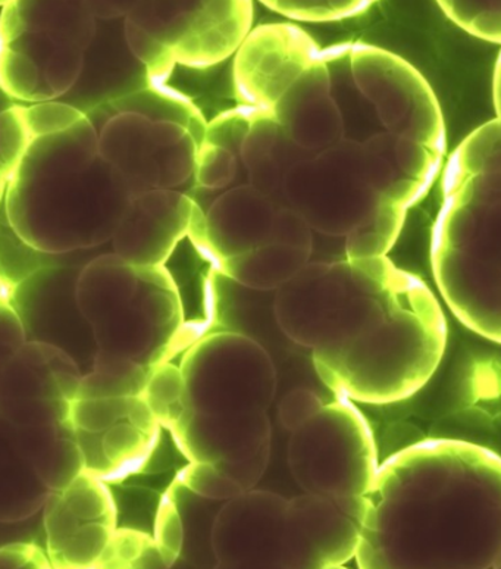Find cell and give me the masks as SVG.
<instances>
[{
  "label": "cell",
  "instance_id": "obj_1",
  "mask_svg": "<svg viewBox=\"0 0 501 569\" xmlns=\"http://www.w3.org/2000/svg\"><path fill=\"white\" fill-rule=\"evenodd\" d=\"M272 309L281 331L312 350L328 389L353 402L412 398L448 346L439 300L387 257L309 262L273 293Z\"/></svg>",
  "mask_w": 501,
  "mask_h": 569
},
{
  "label": "cell",
  "instance_id": "obj_2",
  "mask_svg": "<svg viewBox=\"0 0 501 569\" xmlns=\"http://www.w3.org/2000/svg\"><path fill=\"white\" fill-rule=\"evenodd\" d=\"M363 569H501V457L427 439L391 455L367 496Z\"/></svg>",
  "mask_w": 501,
  "mask_h": 569
},
{
  "label": "cell",
  "instance_id": "obj_3",
  "mask_svg": "<svg viewBox=\"0 0 501 569\" xmlns=\"http://www.w3.org/2000/svg\"><path fill=\"white\" fill-rule=\"evenodd\" d=\"M2 190L8 226L34 252L48 254L112 240L133 198L100 153L99 131L89 117L36 138Z\"/></svg>",
  "mask_w": 501,
  "mask_h": 569
},
{
  "label": "cell",
  "instance_id": "obj_4",
  "mask_svg": "<svg viewBox=\"0 0 501 569\" xmlns=\"http://www.w3.org/2000/svg\"><path fill=\"white\" fill-rule=\"evenodd\" d=\"M74 299L93 331L94 358L153 372L190 339L179 286L166 266L100 254L80 271Z\"/></svg>",
  "mask_w": 501,
  "mask_h": 569
},
{
  "label": "cell",
  "instance_id": "obj_5",
  "mask_svg": "<svg viewBox=\"0 0 501 569\" xmlns=\"http://www.w3.org/2000/svg\"><path fill=\"white\" fill-rule=\"evenodd\" d=\"M96 21L89 0H2L4 93L38 103L70 92L83 72Z\"/></svg>",
  "mask_w": 501,
  "mask_h": 569
},
{
  "label": "cell",
  "instance_id": "obj_6",
  "mask_svg": "<svg viewBox=\"0 0 501 569\" xmlns=\"http://www.w3.org/2000/svg\"><path fill=\"white\" fill-rule=\"evenodd\" d=\"M252 22L253 0H140L124 33L150 83L166 84L179 63L204 70L227 61Z\"/></svg>",
  "mask_w": 501,
  "mask_h": 569
},
{
  "label": "cell",
  "instance_id": "obj_7",
  "mask_svg": "<svg viewBox=\"0 0 501 569\" xmlns=\"http://www.w3.org/2000/svg\"><path fill=\"white\" fill-rule=\"evenodd\" d=\"M287 458L304 493L331 498L367 496L380 470L367 418L341 396L291 432Z\"/></svg>",
  "mask_w": 501,
  "mask_h": 569
},
{
  "label": "cell",
  "instance_id": "obj_8",
  "mask_svg": "<svg viewBox=\"0 0 501 569\" xmlns=\"http://www.w3.org/2000/svg\"><path fill=\"white\" fill-rule=\"evenodd\" d=\"M189 411L236 417L268 412L277 393L270 353L252 337L213 331L189 346L181 361Z\"/></svg>",
  "mask_w": 501,
  "mask_h": 569
},
{
  "label": "cell",
  "instance_id": "obj_9",
  "mask_svg": "<svg viewBox=\"0 0 501 569\" xmlns=\"http://www.w3.org/2000/svg\"><path fill=\"white\" fill-rule=\"evenodd\" d=\"M282 194L313 231L344 239L380 200L367 179L362 140L357 139H343L295 163Z\"/></svg>",
  "mask_w": 501,
  "mask_h": 569
},
{
  "label": "cell",
  "instance_id": "obj_10",
  "mask_svg": "<svg viewBox=\"0 0 501 569\" xmlns=\"http://www.w3.org/2000/svg\"><path fill=\"white\" fill-rule=\"evenodd\" d=\"M349 71L354 88L387 131L444 152L443 116L430 84L409 62L371 44H349Z\"/></svg>",
  "mask_w": 501,
  "mask_h": 569
},
{
  "label": "cell",
  "instance_id": "obj_11",
  "mask_svg": "<svg viewBox=\"0 0 501 569\" xmlns=\"http://www.w3.org/2000/svg\"><path fill=\"white\" fill-rule=\"evenodd\" d=\"M70 420L84 471L108 482L143 470L161 439V422L143 396L77 398Z\"/></svg>",
  "mask_w": 501,
  "mask_h": 569
},
{
  "label": "cell",
  "instance_id": "obj_12",
  "mask_svg": "<svg viewBox=\"0 0 501 569\" xmlns=\"http://www.w3.org/2000/svg\"><path fill=\"white\" fill-rule=\"evenodd\" d=\"M199 146L186 127L130 112L112 113L99 131L100 153L133 196L186 184L194 176Z\"/></svg>",
  "mask_w": 501,
  "mask_h": 569
},
{
  "label": "cell",
  "instance_id": "obj_13",
  "mask_svg": "<svg viewBox=\"0 0 501 569\" xmlns=\"http://www.w3.org/2000/svg\"><path fill=\"white\" fill-rule=\"evenodd\" d=\"M0 420L9 427L70 421L83 377L58 346L27 341L0 362Z\"/></svg>",
  "mask_w": 501,
  "mask_h": 569
},
{
  "label": "cell",
  "instance_id": "obj_14",
  "mask_svg": "<svg viewBox=\"0 0 501 569\" xmlns=\"http://www.w3.org/2000/svg\"><path fill=\"white\" fill-rule=\"evenodd\" d=\"M48 558L53 568H103L116 540L118 508L103 478L83 471L44 503Z\"/></svg>",
  "mask_w": 501,
  "mask_h": 569
},
{
  "label": "cell",
  "instance_id": "obj_15",
  "mask_svg": "<svg viewBox=\"0 0 501 569\" xmlns=\"http://www.w3.org/2000/svg\"><path fill=\"white\" fill-rule=\"evenodd\" d=\"M367 498L304 493L289 499L282 568H340L357 558Z\"/></svg>",
  "mask_w": 501,
  "mask_h": 569
},
{
  "label": "cell",
  "instance_id": "obj_16",
  "mask_svg": "<svg viewBox=\"0 0 501 569\" xmlns=\"http://www.w3.org/2000/svg\"><path fill=\"white\" fill-rule=\"evenodd\" d=\"M321 53L311 36L298 26L273 22L257 27L236 52L232 79L237 100L272 112Z\"/></svg>",
  "mask_w": 501,
  "mask_h": 569
},
{
  "label": "cell",
  "instance_id": "obj_17",
  "mask_svg": "<svg viewBox=\"0 0 501 569\" xmlns=\"http://www.w3.org/2000/svg\"><path fill=\"white\" fill-rule=\"evenodd\" d=\"M289 499L249 490L227 500L212 526L211 545L221 568H282Z\"/></svg>",
  "mask_w": 501,
  "mask_h": 569
},
{
  "label": "cell",
  "instance_id": "obj_18",
  "mask_svg": "<svg viewBox=\"0 0 501 569\" xmlns=\"http://www.w3.org/2000/svg\"><path fill=\"white\" fill-rule=\"evenodd\" d=\"M202 213L198 202L177 189L134 194L113 234V252L137 266H166Z\"/></svg>",
  "mask_w": 501,
  "mask_h": 569
},
{
  "label": "cell",
  "instance_id": "obj_19",
  "mask_svg": "<svg viewBox=\"0 0 501 569\" xmlns=\"http://www.w3.org/2000/svg\"><path fill=\"white\" fill-rule=\"evenodd\" d=\"M284 199L241 184L218 196L204 212L196 249L213 267L273 241V227Z\"/></svg>",
  "mask_w": 501,
  "mask_h": 569
},
{
  "label": "cell",
  "instance_id": "obj_20",
  "mask_svg": "<svg viewBox=\"0 0 501 569\" xmlns=\"http://www.w3.org/2000/svg\"><path fill=\"white\" fill-rule=\"evenodd\" d=\"M273 117L300 148L317 153L345 139L343 112L332 94L325 52L272 108Z\"/></svg>",
  "mask_w": 501,
  "mask_h": 569
},
{
  "label": "cell",
  "instance_id": "obj_21",
  "mask_svg": "<svg viewBox=\"0 0 501 569\" xmlns=\"http://www.w3.org/2000/svg\"><path fill=\"white\" fill-rule=\"evenodd\" d=\"M170 432L189 462L231 463L271 452L268 412L221 417L189 411Z\"/></svg>",
  "mask_w": 501,
  "mask_h": 569
},
{
  "label": "cell",
  "instance_id": "obj_22",
  "mask_svg": "<svg viewBox=\"0 0 501 569\" xmlns=\"http://www.w3.org/2000/svg\"><path fill=\"white\" fill-rule=\"evenodd\" d=\"M3 440L38 475L50 491L66 489L84 471L83 455L71 420L57 425L9 427Z\"/></svg>",
  "mask_w": 501,
  "mask_h": 569
},
{
  "label": "cell",
  "instance_id": "obj_23",
  "mask_svg": "<svg viewBox=\"0 0 501 569\" xmlns=\"http://www.w3.org/2000/svg\"><path fill=\"white\" fill-rule=\"evenodd\" d=\"M309 154L312 153L290 138L272 112L261 111L246 138L241 162L248 172L250 186L273 198L284 199L282 189L287 176L295 163Z\"/></svg>",
  "mask_w": 501,
  "mask_h": 569
},
{
  "label": "cell",
  "instance_id": "obj_24",
  "mask_svg": "<svg viewBox=\"0 0 501 569\" xmlns=\"http://www.w3.org/2000/svg\"><path fill=\"white\" fill-rule=\"evenodd\" d=\"M312 253V249L270 241L239 257L227 259L217 268L248 289L277 291L311 262Z\"/></svg>",
  "mask_w": 501,
  "mask_h": 569
},
{
  "label": "cell",
  "instance_id": "obj_25",
  "mask_svg": "<svg viewBox=\"0 0 501 569\" xmlns=\"http://www.w3.org/2000/svg\"><path fill=\"white\" fill-rule=\"evenodd\" d=\"M112 113L130 112L154 122H174L186 127L202 144L208 121L186 94L167 84L149 83L146 88L120 96L108 103Z\"/></svg>",
  "mask_w": 501,
  "mask_h": 569
},
{
  "label": "cell",
  "instance_id": "obj_26",
  "mask_svg": "<svg viewBox=\"0 0 501 569\" xmlns=\"http://www.w3.org/2000/svg\"><path fill=\"white\" fill-rule=\"evenodd\" d=\"M364 172L380 198L409 208L425 194L427 189L410 180L395 159V134L378 131L362 140Z\"/></svg>",
  "mask_w": 501,
  "mask_h": 569
},
{
  "label": "cell",
  "instance_id": "obj_27",
  "mask_svg": "<svg viewBox=\"0 0 501 569\" xmlns=\"http://www.w3.org/2000/svg\"><path fill=\"white\" fill-rule=\"evenodd\" d=\"M2 498L0 520L18 522L33 517L44 508L50 490L43 485L29 463L3 440Z\"/></svg>",
  "mask_w": 501,
  "mask_h": 569
},
{
  "label": "cell",
  "instance_id": "obj_28",
  "mask_svg": "<svg viewBox=\"0 0 501 569\" xmlns=\"http://www.w3.org/2000/svg\"><path fill=\"white\" fill-rule=\"evenodd\" d=\"M501 171V120L487 122L454 150L443 176L444 194L469 177Z\"/></svg>",
  "mask_w": 501,
  "mask_h": 569
},
{
  "label": "cell",
  "instance_id": "obj_29",
  "mask_svg": "<svg viewBox=\"0 0 501 569\" xmlns=\"http://www.w3.org/2000/svg\"><path fill=\"white\" fill-rule=\"evenodd\" d=\"M407 212V208L380 198L361 224L344 239L345 258L387 257L402 233Z\"/></svg>",
  "mask_w": 501,
  "mask_h": 569
},
{
  "label": "cell",
  "instance_id": "obj_30",
  "mask_svg": "<svg viewBox=\"0 0 501 569\" xmlns=\"http://www.w3.org/2000/svg\"><path fill=\"white\" fill-rule=\"evenodd\" d=\"M152 371L134 363L94 358L93 368L81 381L79 398L143 396Z\"/></svg>",
  "mask_w": 501,
  "mask_h": 569
},
{
  "label": "cell",
  "instance_id": "obj_31",
  "mask_svg": "<svg viewBox=\"0 0 501 569\" xmlns=\"http://www.w3.org/2000/svg\"><path fill=\"white\" fill-rule=\"evenodd\" d=\"M143 398L161 426L168 431L174 430L189 412L181 367L170 361L159 366L149 377Z\"/></svg>",
  "mask_w": 501,
  "mask_h": 569
},
{
  "label": "cell",
  "instance_id": "obj_32",
  "mask_svg": "<svg viewBox=\"0 0 501 569\" xmlns=\"http://www.w3.org/2000/svg\"><path fill=\"white\" fill-rule=\"evenodd\" d=\"M437 3L469 34L501 43V0H437Z\"/></svg>",
  "mask_w": 501,
  "mask_h": 569
},
{
  "label": "cell",
  "instance_id": "obj_33",
  "mask_svg": "<svg viewBox=\"0 0 501 569\" xmlns=\"http://www.w3.org/2000/svg\"><path fill=\"white\" fill-rule=\"evenodd\" d=\"M281 16L299 21H337L358 16L377 0H261Z\"/></svg>",
  "mask_w": 501,
  "mask_h": 569
},
{
  "label": "cell",
  "instance_id": "obj_34",
  "mask_svg": "<svg viewBox=\"0 0 501 569\" xmlns=\"http://www.w3.org/2000/svg\"><path fill=\"white\" fill-rule=\"evenodd\" d=\"M0 153H2V189L11 180L13 172L17 171L27 150L33 143L34 136L27 124L24 107H11L4 109L0 118Z\"/></svg>",
  "mask_w": 501,
  "mask_h": 569
},
{
  "label": "cell",
  "instance_id": "obj_35",
  "mask_svg": "<svg viewBox=\"0 0 501 569\" xmlns=\"http://www.w3.org/2000/svg\"><path fill=\"white\" fill-rule=\"evenodd\" d=\"M241 159L222 146L203 142L196 159L194 179L198 188L222 190L234 183Z\"/></svg>",
  "mask_w": 501,
  "mask_h": 569
},
{
  "label": "cell",
  "instance_id": "obj_36",
  "mask_svg": "<svg viewBox=\"0 0 501 569\" xmlns=\"http://www.w3.org/2000/svg\"><path fill=\"white\" fill-rule=\"evenodd\" d=\"M262 109L239 103V107L228 109L208 122L203 142L222 146L241 159V150L250 127Z\"/></svg>",
  "mask_w": 501,
  "mask_h": 569
},
{
  "label": "cell",
  "instance_id": "obj_37",
  "mask_svg": "<svg viewBox=\"0 0 501 569\" xmlns=\"http://www.w3.org/2000/svg\"><path fill=\"white\" fill-rule=\"evenodd\" d=\"M27 124L36 138L61 133L83 121L86 113L71 104L46 100L24 108Z\"/></svg>",
  "mask_w": 501,
  "mask_h": 569
},
{
  "label": "cell",
  "instance_id": "obj_38",
  "mask_svg": "<svg viewBox=\"0 0 501 569\" xmlns=\"http://www.w3.org/2000/svg\"><path fill=\"white\" fill-rule=\"evenodd\" d=\"M176 486L172 485L163 496L161 507H159L157 523H154V539L166 561L167 567H171L179 558L182 546V526L177 511L174 499Z\"/></svg>",
  "mask_w": 501,
  "mask_h": 569
},
{
  "label": "cell",
  "instance_id": "obj_39",
  "mask_svg": "<svg viewBox=\"0 0 501 569\" xmlns=\"http://www.w3.org/2000/svg\"><path fill=\"white\" fill-rule=\"evenodd\" d=\"M323 400L313 390L295 389L282 398L278 420L287 431L293 432L315 417L323 408Z\"/></svg>",
  "mask_w": 501,
  "mask_h": 569
},
{
  "label": "cell",
  "instance_id": "obj_40",
  "mask_svg": "<svg viewBox=\"0 0 501 569\" xmlns=\"http://www.w3.org/2000/svg\"><path fill=\"white\" fill-rule=\"evenodd\" d=\"M27 343L24 326L18 316L12 302L7 298H2V309H0V346H2V355L0 362L4 361L20 350Z\"/></svg>",
  "mask_w": 501,
  "mask_h": 569
},
{
  "label": "cell",
  "instance_id": "obj_41",
  "mask_svg": "<svg viewBox=\"0 0 501 569\" xmlns=\"http://www.w3.org/2000/svg\"><path fill=\"white\" fill-rule=\"evenodd\" d=\"M140 0H89L98 20H116L126 18Z\"/></svg>",
  "mask_w": 501,
  "mask_h": 569
},
{
  "label": "cell",
  "instance_id": "obj_42",
  "mask_svg": "<svg viewBox=\"0 0 501 569\" xmlns=\"http://www.w3.org/2000/svg\"><path fill=\"white\" fill-rule=\"evenodd\" d=\"M493 96H494V108L498 112V118L501 120V53L495 63L494 80H493Z\"/></svg>",
  "mask_w": 501,
  "mask_h": 569
}]
</instances>
